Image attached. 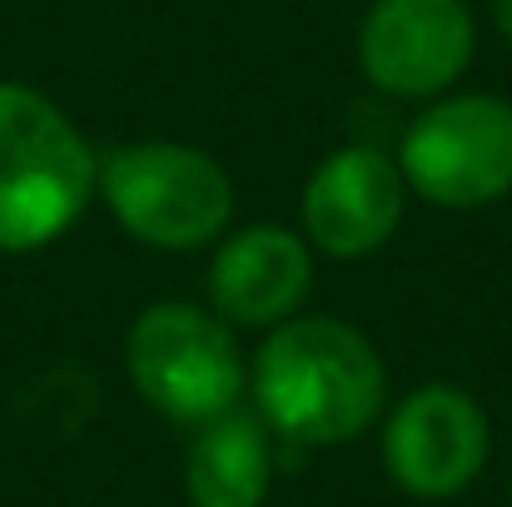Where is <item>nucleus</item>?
<instances>
[{"label":"nucleus","instance_id":"obj_1","mask_svg":"<svg viewBox=\"0 0 512 507\" xmlns=\"http://www.w3.org/2000/svg\"><path fill=\"white\" fill-rule=\"evenodd\" d=\"M249 388L269 433L299 448H334L373 428L388 373L378 348L353 324L294 314L269 329L264 348L254 353Z\"/></svg>","mask_w":512,"mask_h":507},{"label":"nucleus","instance_id":"obj_2","mask_svg":"<svg viewBox=\"0 0 512 507\" xmlns=\"http://www.w3.org/2000/svg\"><path fill=\"white\" fill-rule=\"evenodd\" d=\"M100 189V160L75 120L30 85L0 80V254L70 234Z\"/></svg>","mask_w":512,"mask_h":507},{"label":"nucleus","instance_id":"obj_3","mask_svg":"<svg viewBox=\"0 0 512 507\" xmlns=\"http://www.w3.org/2000/svg\"><path fill=\"white\" fill-rule=\"evenodd\" d=\"M100 194L120 229L150 249L194 254L224 239L234 219V179L194 145H120L100 165Z\"/></svg>","mask_w":512,"mask_h":507},{"label":"nucleus","instance_id":"obj_4","mask_svg":"<svg viewBox=\"0 0 512 507\" xmlns=\"http://www.w3.org/2000/svg\"><path fill=\"white\" fill-rule=\"evenodd\" d=\"M125 363L135 378V393L174 423H209L229 408H239V393L249 383L244 353L234 329L214 309L194 304H150L125 338Z\"/></svg>","mask_w":512,"mask_h":507},{"label":"nucleus","instance_id":"obj_5","mask_svg":"<svg viewBox=\"0 0 512 507\" xmlns=\"http://www.w3.org/2000/svg\"><path fill=\"white\" fill-rule=\"evenodd\" d=\"M398 169L438 209H488L512 194V100L438 95L403 130Z\"/></svg>","mask_w":512,"mask_h":507},{"label":"nucleus","instance_id":"obj_6","mask_svg":"<svg viewBox=\"0 0 512 507\" xmlns=\"http://www.w3.org/2000/svg\"><path fill=\"white\" fill-rule=\"evenodd\" d=\"M478 30L463 0H373L358 25L363 75L398 100H438L473 65Z\"/></svg>","mask_w":512,"mask_h":507},{"label":"nucleus","instance_id":"obj_7","mask_svg":"<svg viewBox=\"0 0 512 507\" xmlns=\"http://www.w3.org/2000/svg\"><path fill=\"white\" fill-rule=\"evenodd\" d=\"M488 463V413L458 383H423L388 413L383 468L413 498H458Z\"/></svg>","mask_w":512,"mask_h":507},{"label":"nucleus","instance_id":"obj_8","mask_svg":"<svg viewBox=\"0 0 512 507\" xmlns=\"http://www.w3.org/2000/svg\"><path fill=\"white\" fill-rule=\"evenodd\" d=\"M408 209V179L398 160L368 145L334 150L304 184V239L329 259H363L393 239Z\"/></svg>","mask_w":512,"mask_h":507},{"label":"nucleus","instance_id":"obj_9","mask_svg":"<svg viewBox=\"0 0 512 507\" xmlns=\"http://www.w3.org/2000/svg\"><path fill=\"white\" fill-rule=\"evenodd\" d=\"M314 289V249L284 224H249L219 239L209 264V304L234 329H279Z\"/></svg>","mask_w":512,"mask_h":507},{"label":"nucleus","instance_id":"obj_10","mask_svg":"<svg viewBox=\"0 0 512 507\" xmlns=\"http://www.w3.org/2000/svg\"><path fill=\"white\" fill-rule=\"evenodd\" d=\"M274 483V448L259 413H219L199 423L184 458V493L194 507H259Z\"/></svg>","mask_w":512,"mask_h":507},{"label":"nucleus","instance_id":"obj_11","mask_svg":"<svg viewBox=\"0 0 512 507\" xmlns=\"http://www.w3.org/2000/svg\"><path fill=\"white\" fill-rule=\"evenodd\" d=\"M493 20H498V30L508 35V45H512V0H493Z\"/></svg>","mask_w":512,"mask_h":507}]
</instances>
